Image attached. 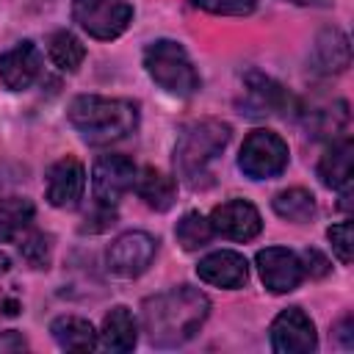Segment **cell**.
<instances>
[{"label": "cell", "instance_id": "1", "mask_svg": "<svg viewBox=\"0 0 354 354\" xmlns=\"http://www.w3.org/2000/svg\"><path fill=\"white\" fill-rule=\"evenodd\" d=\"M210 315V299L191 285H177L144 299L141 326L155 348H177L188 343Z\"/></svg>", "mask_w": 354, "mask_h": 354}, {"label": "cell", "instance_id": "2", "mask_svg": "<svg viewBox=\"0 0 354 354\" xmlns=\"http://www.w3.org/2000/svg\"><path fill=\"white\" fill-rule=\"evenodd\" d=\"M69 124L91 147H105L127 138L138 127V105L133 100L80 94L69 102Z\"/></svg>", "mask_w": 354, "mask_h": 354}, {"label": "cell", "instance_id": "3", "mask_svg": "<svg viewBox=\"0 0 354 354\" xmlns=\"http://www.w3.org/2000/svg\"><path fill=\"white\" fill-rule=\"evenodd\" d=\"M230 124L221 119H199L183 127L177 147H174V169L177 177H183L191 188L202 185V177H207L210 163L224 152L230 144Z\"/></svg>", "mask_w": 354, "mask_h": 354}, {"label": "cell", "instance_id": "4", "mask_svg": "<svg viewBox=\"0 0 354 354\" xmlns=\"http://www.w3.org/2000/svg\"><path fill=\"white\" fill-rule=\"evenodd\" d=\"M144 69L166 94H174V97H194L202 86L199 72L194 69L185 47L171 39H158L147 44Z\"/></svg>", "mask_w": 354, "mask_h": 354}, {"label": "cell", "instance_id": "5", "mask_svg": "<svg viewBox=\"0 0 354 354\" xmlns=\"http://www.w3.org/2000/svg\"><path fill=\"white\" fill-rule=\"evenodd\" d=\"M290 149L274 130H252L238 152V169L252 180H271L288 169Z\"/></svg>", "mask_w": 354, "mask_h": 354}, {"label": "cell", "instance_id": "6", "mask_svg": "<svg viewBox=\"0 0 354 354\" xmlns=\"http://www.w3.org/2000/svg\"><path fill=\"white\" fill-rule=\"evenodd\" d=\"M72 17L91 39L111 41L133 22V6L130 0H72Z\"/></svg>", "mask_w": 354, "mask_h": 354}, {"label": "cell", "instance_id": "7", "mask_svg": "<svg viewBox=\"0 0 354 354\" xmlns=\"http://www.w3.org/2000/svg\"><path fill=\"white\" fill-rule=\"evenodd\" d=\"M155 252H158V241L149 232H144V230H133V232L119 235L108 246V252H105V268L113 277L133 279V277L144 274L152 266Z\"/></svg>", "mask_w": 354, "mask_h": 354}, {"label": "cell", "instance_id": "8", "mask_svg": "<svg viewBox=\"0 0 354 354\" xmlns=\"http://www.w3.org/2000/svg\"><path fill=\"white\" fill-rule=\"evenodd\" d=\"M136 174H138V169H136V163L127 155H116V152L100 155L94 160V166H91V194H94V202L116 207V202L133 188Z\"/></svg>", "mask_w": 354, "mask_h": 354}, {"label": "cell", "instance_id": "9", "mask_svg": "<svg viewBox=\"0 0 354 354\" xmlns=\"http://www.w3.org/2000/svg\"><path fill=\"white\" fill-rule=\"evenodd\" d=\"M271 348L277 354H310L318 348L315 324L301 307H288L271 321Z\"/></svg>", "mask_w": 354, "mask_h": 354}, {"label": "cell", "instance_id": "10", "mask_svg": "<svg viewBox=\"0 0 354 354\" xmlns=\"http://www.w3.org/2000/svg\"><path fill=\"white\" fill-rule=\"evenodd\" d=\"M254 266H257V274H260L263 285L271 293H290L304 279V268H301L299 254L290 252V249H282V246L260 249L257 257H254Z\"/></svg>", "mask_w": 354, "mask_h": 354}, {"label": "cell", "instance_id": "11", "mask_svg": "<svg viewBox=\"0 0 354 354\" xmlns=\"http://www.w3.org/2000/svg\"><path fill=\"white\" fill-rule=\"evenodd\" d=\"M207 221L213 227V235H221L230 241H252L263 230L260 210L246 199H230L216 205Z\"/></svg>", "mask_w": 354, "mask_h": 354}, {"label": "cell", "instance_id": "12", "mask_svg": "<svg viewBox=\"0 0 354 354\" xmlns=\"http://www.w3.org/2000/svg\"><path fill=\"white\" fill-rule=\"evenodd\" d=\"M86 188V169L77 158L64 155L47 171V202L53 207H75Z\"/></svg>", "mask_w": 354, "mask_h": 354}, {"label": "cell", "instance_id": "13", "mask_svg": "<svg viewBox=\"0 0 354 354\" xmlns=\"http://www.w3.org/2000/svg\"><path fill=\"white\" fill-rule=\"evenodd\" d=\"M41 72V50L25 39L0 55V83L8 91H25Z\"/></svg>", "mask_w": 354, "mask_h": 354}, {"label": "cell", "instance_id": "14", "mask_svg": "<svg viewBox=\"0 0 354 354\" xmlns=\"http://www.w3.org/2000/svg\"><path fill=\"white\" fill-rule=\"evenodd\" d=\"M196 277L202 282H207V285L235 290V288H243L246 285L249 266H246V257L243 254H238L232 249H218V252L205 254L196 263Z\"/></svg>", "mask_w": 354, "mask_h": 354}, {"label": "cell", "instance_id": "15", "mask_svg": "<svg viewBox=\"0 0 354 354\" xmlns=\"http://www.w3.org/2000/svg\"><path fill=\"white\" fill-rule=\"evenodd\" d=\"M351 64V44L340 28H324L315 36L310 53V69L315 75H340Z\"/></svg>", "mask_w": 354, "mask_h": 354}, {"label": "cell", "instance_id": "16", "mask_svg": "<svg viewBox=\"0 0 354 354\" xmlns=\"http://www.w3.org/2000/svg\"><path fill=\"white\" fill-rule=\"evenodd\" d=\"M243 83H246V105L243 108L249 116L279 113L290 105V94L263 72H246Z\"/></svg>", "mask_w": 354, "mask_h": 354}, {"label": "cell", "instance_id": "17", "mask_svg": "<svg viewBox=\"0 0 354 354\" xmlns=\"http://www.w3.org/2000/svg\"><path fill=\"white\" fill-rule=\"evenodd\" d=\"M351 163H354V144L348 136H340L337 141H332V147L321 155L318 160V180L332 188V191H340V188H348L351 185Z\"/></svg>", "mask_w": 354, "mask_h": 354}, {"label": "cell", "instance_id": "18", "mask_svg": "<svg viewBox=\"0 0 354 354\" xmlns=\"http://www.w3.org/2000/svg\"><path fill=\"white\" fill-rule=\"evenodd\" d=\"M100 335V346L105 351H116V354H124V351H133L136 340H138V326H136V318L133 313L124 307V304H116L105 313L102 318V329L97 332Z\"/></svg>", "mask_w": 354, "mask_h": 354}, {"label": "cell", "instance_id": "19", "mask_svg": "<svg viewBox=\"0 0 354 354\" xmlns=\"http://www.w3.org/2000/svg\"><path fill=\"white\" fill-rule=\"evenodd\" d=\"M133 188L144 199V205H149L158 213L169 210L174 205V199H177V180L163 174L160 169H152V166H147L144 171L136 174Z\"/></svg>", "mask_w": 354, "mask_h": 354}, {"label": "cell", "instance_id": "20", "mask_svg": "<svg viewBox=\"0 0 354 354\" xmlns=\"http://www.w3.org/2000/svg\"><path fill=\"white\" fill-rule=\"evenodd\" d=\"M50 335L64 351H91L97 346L94 326L80 315H58L50 324Z\"/></svg>", "mask_w": 354, "mask_h": 354}, {"label": "cell", "instance_id": "21", "mask_svg": "<svg viewBox=\"0 0 354 354\" xmlns=\"http://www.w3.org/2000/svg\"><path fill=\"white\" fill-rule=\"evenodd\" d=\"M274 213L285 221H293V224H307L313 216H315V196L307 191V188H285L274 196L271 202Z\"/></svg>", "mask_w": 354, "mask_h": 354}, {"label": "cell", "instance_id": "22", "mask_svg": "<svg viewBox=\"0 0 354 354\" xmlns=\"http://www.w3.org/2000/svg\"><path fill=\"white\" fill-rule=\"evenodd\" d=\"M33 202L25 196H0V241H14L33 221Z\"/></svg>", "mask_w": 354, "mask_h": 354}, {"label": "cell", "instance_id": "23", "mask_svg": "<svg viewBox=\"0 0 354 354\" xmlns=\"http://www.w3.org/2000/svg\"><path fill=\"white\" fill-rule=\"evenodd\" d=\"M47 53H50V61L64 72H77L86 58V47L72 30H55L47 41Z\"/></svg>", "mask_w": 354, "mask_h": 354}, {"label": "cell", "instance_id": "24", "mask_svg": "<svg viewBox=\"0 0 354 354\" xmlns=\"http://www.w3.org/2000/svg\"><path fill=\"white\" fill-rule=\"evenodd\" d=\"M174 238H177V243H180L185 252H196V249H202V246L210 243L213 227H210V221H207L199 210H188V213L177 221Z\"/></svg>", "mask_w": 354, "mask_h": 354}, {"label": "cell", "instance_id": "25", "mask_svg": "<svg viewBox=\"0 0 354 354\" xmlns=\"http://www.w3.org/2000/svg\"><path fill=\"white\" fill-rule=\"evenodd\" d=\"M348 122H351L348 102L346 100H337L329 108H321L318 113H313L310 127H313V136L315 138H332L335 141L337 136H343L348 130Z\"/></svg>", "mask_w": 354, "mask_h": 354}, {"label": "cell", "instance_id": "26", "mask_svg": "<svg viewBox=\"0 0 354 354\" xmlns=\"http://www.w3.org/2000/svg\"><path fill=\"white\" fill-rule=\"evenodd\" d=\"M19 254L30 268H47L53 257V238L44 232H30L19 243Z\"/></svg>", "mask_w": 354, "mask_h": 354}, {"label": "cell", "instance_id": "27", "mask_svg": "<svg viewBox=\"0 0 354 354\" xmlns=\"http://www.w3.org/2000/svg\"><path fill=\"white\" fill-rule=\"evenodd\" d=\"M191 6L207 11V14H221V17H246L254 11L257 0H191Z\"/></svg>", "mask_w": 354, "mask_h": 354}, {"label": "cell", "instance_id": "28", "mask_svg": "<svg viewBox=\"0 0 354 354\" xmlns=\"http://www.w3.org/2000/svg\"><path fill=\"white\" fill-rule=\"evenodd\" d=\"M326 238L332 243V252L343 266L351 263V221H337L326 230Z\"/></svg>", "mask_w": 354, "mask_h": 354}, {"label": "cell", "instance_id": "29", "mask_svg": "<svg viewBox=\"0 0 354 354\" xmlns=\"http://www.w3.org/2000/svg\"><path fill=\"white\" fill-rule=\"evenodd\" d=\"M86 224H80V232H102L108 227L116 224V207H108V205H97L94 202V210L86 213L83 218Z\"/></svg>", "mask_w": 354, "mask_h": 354}, {"label": "cell", "instance_id": "30", "mask_svg": "<svg viewBox=\"0 0 354 354\" xmlns=\"http://www.w3.org/2000/svg\"><path fill=\"white\" fill-rule=\"evenodd\" d=\"M299 260H301L304 277H307V274H310V277H324V274L329 271V260H326L318 249H304V252L299 254Z\"/></svg>", "mask_w": 354, "mask_h": 354}, {"label": "cell", "instance_id": "31", "mask_svg": "<svg viewBox=\"0 0 354 354\" xmlns=\"http://www.w3.org/2000/svg\"><path fill=\"white\" fill-rule=\"evenodd\" d=\"M22 348H28V340L22 337V332H17V329L0 332V354L3 351H22Z\"/></svg>", "mask_w": 354, "mask_h": 354}, {"label": "cell", "instance_id": "32", "mask_svg": "<svg viewBox=\"0 0 354 354\" xmlns=\"http://www.w3.org/2000/svg\"><path fill=\"white\" fill-rule=\"evenodd\" d=\"M335 332H337V337L343 340V346H346V348H351V346H354V340H351V315H346V318L335 326Z\"/></svg>", "mask_w": 354, "mask_h": 354}, {"label": "cell", "instance_id": "33", "mask_svg": "<svg viewBox=\"0 0 354 354\" xmlns=\"http://www.w3.org/2000/svg\"><path fill=\"white\" fill-rule=\"evenodd\" d=\"M11 268V260H8V254L6 252H0V274H6Z\"/></svg>", "mask_w": 354, "mask_h": 354}, {"label": "cell", "instance_id": "34", "mask_svg": "<svg viewBox=\"0 0 354 354\" xmlns=\"http://www.w3.org/2000/svg\"><path fill=\"white\" fill-rule=\"evenodd\" d=\"M290 3H299V6H324L329 0H290Z\"/></svg>", "mask_w": 354, "mask_h": 354}]
</instances>
